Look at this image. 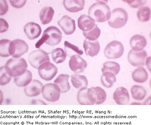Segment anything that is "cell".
<instances>
[{
    "label": "cell",
    "instance_id": "cell-15",
    "mask_svg": "<svg viewBox=\"0 0 151 125\" xmlns=\"http://www.w3.org/2000/svg\"><path fill=\"white\" fill-rule=\"evenodd\" d=\"M114 101L119 105H125L129 103L130 97L129 91L124 87L116 88L113 96Z\"/></svg>",
    "mask_w": 151,
    "mask_h": 125
},
{
    "label": "cell",
    "instance_id": "cell-21",
    "mask_svg": "<svg viewBox=\"0 0 151 125\" xmlns=\"http://www.w3.org/2000/svg\"><path fill=\"white\" fill-rule=\"evenodd\" d=\"M70 76L68 74L59 75L54 80V83L59 86L61 93H65L70 89L71 86L68 82Z\"/></svg>",
    "mask_w": 151,
    "mask_h": 125
},
{
    "label": "cell",
    "instance_id": "cell-28",
    "mask_svg": "<svg viewBox=\"0 0 151 125\" xmlns=\"http://www.w3.org/2000/svg\"><path fill=\"white\" fill-rule=\"evenodd\" d=\"M65 54L68 57L71 58L74 55H82L83 52L79 47L72 44L68 41H65L64 43Z\"/></svg>",
    "mask_w": 151,
    "mask_h": 125
},
{
    "label": "cell",
    "instance_id": "cell-24",
    "mask_svg": "<svg viewBox=\"0 0 151 125\" xmlns=\"http://www.w3.org/2000/svg\"><path fill=\"white\" fill-rule=\"evenodd\" d=\"M32 74L29 70H27L24 74L18 77H15L14 80L16 85L19 87H25L32 80Z\"/></svg>",
    "mask_w": 151,
    "mask_h": 125
},
{
    "label": "cell",
    "instance_id": "cell-3",
    "mask_svg": "<svg viewBox=\"0 0 151 125\" xmlns=\"http://www.w3.org/2000/svg\"><path fill=\"white\" fill-rule=\"evenodd\" d=\"M128 19V15L126 10L122 8H116L113 10L108 23L113 28H121L126 25Z\"/></svg>",
    "mask_w": 151,
    "mask_h": 125
},
{
    "label": "cell",
    "instance_id": "cell-38",
    "mask_svg": "<svg viewBox=\"0 0 151 125\" xmlns=\"http://www.w3.org/2000/svg\"><path fill=\"white\" fill-rule=\"evenodd\" d=\"M0 7H1V15H4L7 13L9 9L8 4L6 1L4 0L0 1Z\"/></svg>",
    "mask_w": 151,
    "mask_h": 125
},
{
    "label": "cell",
    "instance_id": "cell-20",
    "mask_svg": "<svg viewBox=\"0 0 151 125\" xmlns=\"http://www.w3.org/2000/svg\"><path fill=\"white\" fill-rule=\"evenodd\" d=\"M132 50L135 51L143 50L147 45V41L144 36L140 35H135L131 38L129 42Z\"/></svg>",
    "mask_w": 151,
    "mask_h": 125
},
{
    "label": "cell",
    "instance_id": "cell-10",
    "mask_svg": "<svg viewBox=\"0 0 151 125\" xmlns=\"http://www.w3.org/2000/svg\"><path fill=\"white\" fill-rule=\"evenodd\" d=\"M147 54L144 50L135 51L132 50L128 53L127 59L129 63L135 67H142L145 65Z\"/></svg>",
    "mask_w": 151,
    "mask_h": 125
},
{
    "label": "cell",
    "instance_id": "cell-14",
    "mask_svg": "<svg viewBox=\"0 0 151 125\" xmlns=\"http://www.w3.org/2000/svg\"><path fill=\"white\" fill-rule=\"evenodd\" d=\"M58 24L67 35L72 34L76 31L75 21L66 15L62 17L58 22Z\"/></svg>",
    "mask_w": 151,
    "mask_h": 125
},
{
    "label": "cell",
    "instance_id": "cell-32",
    "mask_svg": "<svg viewBox=\"0 0 151 125\" xmlns=\"http://www.w3.org/2000/svg\"><path fill=\"white\" fill-rule=\"evenodd\" d=\"M92 89L95 91L96 97L95 104L100 105L106 101L107 95L106 91L100 87H93Z\"/></svg>",
    "mask_w": 151,
    "mask_h": 125
},
{
    "label": "cell",
    "instance_id": "cell-5",
    "mask_svg": "<svg viewBox=\"0 0 151 125\" xmlns=\"http://www.w3.org/2000/svg\"><path fill=\"white\" fill-rule=\"evenodd\" d=\"M77 100L81 105H94L96 101L95 91L87 87L81 88L77 93Z\"/></svg>",
    "mask_w": 151,
    "mask_h": 125
},
{
    "label": "cell",
    "instance_id": "cell-17",
    "mask_svg": "<svg viewBox=\"0 0 151 125\" xmlns=\"http://www.w3.org/2000/svg\"><path fill=\"white\" fill-rule=\"evenodd\" d=\"M83 47L85 54L90 57L97 55L100 52V46L98 41H91L87 39L84 41Z\"/></svg>",
    "mask_w": 151,
    "mask_h": 125
},
{
    "label": "cell",
    "instance_id": "cell-31",
    "mask_svg": "<svg viewBox=\"0 0 151 125\" xmlns=\"http://www.w3.org/2000/svg\"><path fill=\"white\" fill-rule=\"evenodd\" d=\"M137 16L139 20L141 22L149 21L151 17V10L149 7L142 6L139 9Z\"/></svg>",
    "mask_w": 151,
    "mask_h": 125
},
{
    "label": "cell",
    "instance_id": "cell-13",
    "mask_svg": "<svg viewBox=\"0 0 151 125\" xmlns=\"http://www.w3.org/2000/svg\"><path fill=\"white\" fill-rule=\"evenodd\" d=\"M43 85L37 80H33L27 86L24 87V92L30 97H36L42 93Z\"/></svg>",
    "mask_w": 151,
    "mask_h": 125
},
{
    "label": "cell",
    "instance_id": "cell-40",
    "mask_svg": "<svg viewBox=\"0 0 151 125\" xmlns=\"http://www.w3.org/2000/svg\"><path fill=\"white\" fill-rule=\"evenodd\" d=\"M0 21H1V22H0V23H1V26H0L1 27V30H0L1 33H4V32L7 31L8 29L9 24L6 21L2 18H1Z\"/></svg>",
    "mask_w": 151,
    "mask_h": 125
},
{
    "label": "cell",
    "instance_id": "cell-7",
    "mask_svg": "<svg viewBox=\"0 0 151 125\" xmlns=\"http://www.w3.org/2000/svg\"><path fill=\"white\" fill-rule=\"evenodd\" d=\"M61 91L58 86L55 83H50L44 85L42 94L44 98L47 101L55 102L60 98Z\"/></svg>",
    "mask_w": 151,
    "mask_h": 125
},
{
    "label": "cell",
    "instance_id": "cell-12",
    "mask_svg": "<svg viewBox=\"0 0 151 125\" xmlns=\"http://www.w3.org/2000/svg\"><path fill=\"white\" fill-rule=\"evenodd\" d=\"M86 60L79 55H74L70 58L69 62L70 69L75 74L83 72L87 67Z\"/></svg>",
    "mask_w": 151,
    "mask_h": 125
},
{
    "label": "cell",
    "instance_id": "cell-2",
    "mask_svg": "<svg viewBox=\"0 0 151 125\" xmlns=\"http://www.w3.org/2000/svg\"><path fill=\"white\" fill-rule=\"evenodd\" d=\"M27 64L23 58L9 59L6 62L4 68L6 72L12 77H16L22 75L27 71Z\"/></svg>",
    "mask_w": 151,
    "mask_h": 125
},
{
    "label": "cell",
    "instance_id": "cell-18",
    "mask_svg": "<svg viewBox=\"0 0 151 125\" xmlns=\"http://www.w3.org/2000/svg\"><path fill=\"white\" fill-rule=\"evenodd\" d=\"M65 8L71 13H76L83 10L85 1L84 0H65L63 1Z\"/></svg>",
    "mask_w": 151,
    "mask_h": 125
},
{
    "label": "cell",
    "instance_id": "cell-8",
    "mask_svg": "<svg viewBox=\"0 0 151 125\" xmlns=\"http://www.w3.org/2000/svg\"><path fill=\"white\" fill-rule=\"evenodd\" d=\"M29 62L33 68L38 69L39 67L45 62H50L49 54L42 49L32 52L28 56Z\"/></svg>",
    "mask_w": 151,
    "mask_h": 125
},
{
    "label": "cell",
    "instance_id": "cell-30",
    "mask_svg": "<svg viewBox=\"0 0 151 125\" xmlns=\"http://www.w3.org/2000/svg\"><path fill=\"white\" fill-rule=\"evenodd\" d=\"M103 67L101 69L102 73L105 72H110L116 75L120 72V65L117 62L112 61L106 62L103 64Z\"/></svg>",
    "mask_w": 151,
    "mask_h": 125
},
{
    "label": "cell",
    "instance_id": "cell-36",
    "mask_svg": "<svg viewBox=\"0 0 151 125\" xmlns=\"http://www.w3.org/2000/svg\"><path fill=\"white\" fill-rule=\"evenodd\" d=\"M129 4L130 6L134 8H138L142 7L146 3V1H124Z\"/></svg>",
    "mask_w": 151,
    "mask_h": 125
},
{
    "label": "cell",
    "instance_id": "cell-33",
    "mask_svg": "<svg viewBox=\"0 0 151 125\" xmlns=\"http://www.w3.org/2000/svg\"><path fill=\"white\" fill-rule=\"evenodd\" d=\"M101 30L98 27L97 24L92 30L89 31H83V36L86 39L91 41L97 40L101 34Z\"/></svg>",
    "mask_w": 151,
    "mask_h": 125
},
{
    "label": "cell",
    "instance_id": "cell-26",
    "mask_svg": "<svg viewBox=\"0 0 151 125\" xmlns=\"http://www.w3.org/2000/svg\"><path fill=\"white\" fill-rule=\"evenodd\" d=\"M101 77V82L105 87L111 88L113 86L114 83L116 82V78L115 74L110 72H105Z\"/></svg>",
    "mask_w": 151,
    "mask_h": 125
},
{
    "label": "cell",
    "instance_id": "cell-19",
    "mask_svg": "<svg viewBox=\"0 0 151 125\" xmlns=\"http://www.w3.org/2000/svg\"><path fill=\"white\" fill-rule=\"evenodd\" d=\"M78 25L79 28L83 31H88L95 27V21L89 16L83 15L78 20Z\"/></svg>",
    "mask_w": 151,
    "mask_h": 125
},
{
    "label": "cell",
    "instance_id": "cell-41",
    "mask_svg": "<svg viewBox=\"0 0 151 125\" xmlns=\"http://www.w3.org/2000/svg\"><path fill=\"white\" fill-rule=\"evenodd\" d=\"M150 57L147 58L146 61L145 65H147V66L148 68V69H150Z\"/></svg>",
    "mask_w": 151,
    "mask_h": 125
},
{
    "label": "cell",
    "instance_id": "cell-25",
    "mask_svg": "<svg viewBox=\"0 0 151 125\" xmlns=\"http://www.w3.org/2000/svg\"><path fill=\"white\" fill-rule=\"evenodd\" d=\"M54 10L51 7H47L42 8L40 13V18L43 25L51 22L54 14Z\"/></svg>",
    "mask_w": 151,
    "mask_h": 125
},
{
    "label": "cell",
    "instance_id": "cell-4",
    "mask_svg": "<svg viewBox=\"0 0 151 125\" xmlns=\"http://www.w3.org/2000/svg\"><path fill=\"white\" fill-rule=\"evenodd\" d=\"M124 52L122 43L118 41H112L107 45L104 50V55L108 59H117L122 57Z\"/></svg>",
    "mask_w": 151,
    "mask_h": 125
},
{
    "label": "cell",
    "instance_id": "cell-29",
    "mask_svg": "<svg viewBox=\"0 0 151 125\" xmlns=\"http://www.w3.org/2000/svg\"><path fill=\"white\" fill-rule=\"evenodd\" d=\"M51 56L53 61L57 64L64 62L67 58L65 52L60 48H56L53 50L51 53Z\"/></svg>",
    "mask_w": 151,
    "mask_h": 125
},
{
    "label": "cell",
    "instance_id": "cell-11",
    "mask_svg": "<svg viewBox=\"0 0 151 125\" xmlns=\"http://www.w3.org/2000/svg\"><path fill=\"white\" fill-rule=\"evenodd\" d=\"M43 33H47L49 38L45 43L51 46H55L60 43L62 39V33L57 27L51 26L48 27Z\"/></svg>",
    "mask_w": 151,
    "mask_h": 125
},
{
    "label": "cell",
    "instance_id": "cell-34",
    "mask_svg": "<svg viewBox=\"0 0 151 125\" xmlns=\"http://www.w3.org/2000/svg\"><path fill=\"white\" fill-rule=\"evenodd\" d=\"M11 41L8 39L1 40L0 42V55L2 57H8L10 55L9 47Z\"/></svg>",
    "mask_w": 151,
    "mask_h": 125
},
{
    "label": "cell",
    "instance_id": "cell-6",
    "mask_svg": "<svg viewBox=\"0 0 151 125\" xmlns=\"http://www.w3.org/2000/svg\"><path fill=\"white\" fill-rule=\"evenodd\" d=\"M29 48L28 45L25 41L20 39H15L10 42L9 54L13 58H18L27 53Z\"/></svg>",
    "mask_w": 151,
    "mask_h": 125
},
{
    "label": "cell",
    "instance_id": "cell-35",
    "mask_svg": "<svg viewBox=\"0 0 151 125\" xmlns=\"http://www.w3.org/2000/svg\"><path fill=\"white\" fill-rule=\"evenodd\" d=\"M1 77L0 84L1 86H5L8 84L11 80L12 77L9 75L5 70L4 66L1 68Z\"/></svg>",
    "mask_w": 151,
    "mask_h": 125
},
{
    "label": "cell",
    "instance_id": "cell-27",
    "mask_svg": "<svg viewBox=\"0 0 151 125\" xmlns=\"http://www.w3.org/2000/svg\"><path fill=\"white\" fill-rule=\"evenodd\" d=\"M132 98L137 101H142L146 97L147 92L143 87L135 85L130 89Z\"/></svg>",
    "mask_w": 151,
    "mask_h": 125
},
{
    "label": "cell",
    "instance_id": "cell-23",
    "mask_svg": "<svg viewBox=\"0 0 151 125\" xmlns=\"http://www.w3.org/2000/svg\"><path fill=\"white\" fill-rule=\"evenodd\" d=\"M71 82L73 86L77 89L86 87L88 85V81L87 77L84 75L77 74L71 75Z\"/></svg>",
    "mask_w": 151,
    "mask_h": 125
},
{
    "label": "cell",
    "instance_id": "cell-39",
    "mask_svg": "<svg viewBox=\"0 0 151 125\" xmlns=\"http://www.w3.org/2000/svg\"><path fill=\"white\" fill-rule=\"evenodd\" d=\"M49 38L48 35L47 33H43L42 38L38 41L36 44L35 47L36 48H39L45 43Z\"/></svg>",
    "mask_w": 151,
    "mask_h": 125
},
{
    "label": "cell",
    "instance_id": "cell-37",
    "mask_svg": "<svg viewBox=\"0 0 151 125\" xmlns=\"http://www.w3.org/2000/svg\"><path fill=\"white\" fill-rule=\"evenodd\" d=\"M10 2L11 5L15 8L19 9L22 8L25 6L27 1L25 0L22 1H13L10 0Z\"/></svg>",
    "mask_w": 151,
    "mask_h": 125
},
{
    "label": "cell",
    "instance_id": "cell-1",
    "mask_svg": "<svg viewBox=\"0 0 151 125\" xmlns=\"http://www.w3.org/2000/svg\"><path fill=\"white\" fill-rule=\"evenodd\" d=\"M88 14L96 22H104L110 18L111 11L109 6L106 3L98 1L89 7Z\"/></svg>",
    "mask_w": 151,
    "mask_h": 125
},
{
    "label": "cell",
    "instance_id": "cell-16",
    "mask_svg": "<svg viewBox=\"0 0 151 125\" xmlns=\"http://www.w3.org/2000/svg\"><path fill=\"white\" fill-rule=\"evenodd\" d=\"M24 30L27 37L30 40H34L40 36L42 30L39 24L30 22L25 24Z\"/></svg>",
    "mask_w": 151,
    "mask_h": 125
},
{
    "label": "cell",
    "instance_id": "cell-9",
    "mask_svg": "<svg viewBox=\"0 0 151 125\" xmlns=\"http://www.w3.org/2000/svg\"><path fill=\"white\" fill-rule=\"evenodd\" d=\"M40 77L47 81L51 80L58 72V69L55 65L50 62H44L38 68Z\"/></svg>",
    "mask_w": 151,
    "mask_h": 125
},
{
    "label": "cell",
    "instance_id": "cell-22",
    "mask_svg": "<svg viewBox=\"0 0 151 125\" xmlns=\"http://www.w3.org/2000/svg\"><path fill=\"white\" fill-rule=\"evenodd\" d=\"M132 76L134 82L139 83H143L147 81L149 77L147 71L143 67H139L134 70Z\"/></svg>",
    "mask_w": 151,
    "mask_h": 125
}]
</instances>
